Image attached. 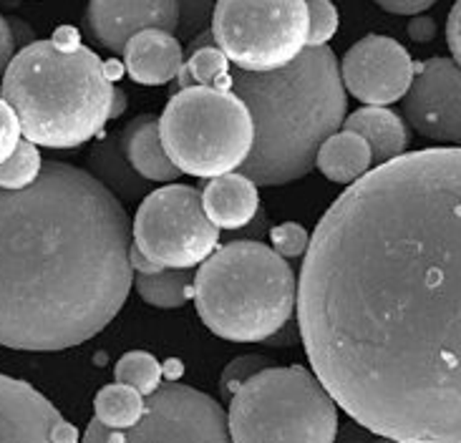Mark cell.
<instances>
[{"instance_id": "30", "label": "cell", "mask_w": 461, "mask_h": 443, "mask_svg": "<svg viewBox=\"0 0 461 443\" xmlns=\"http://www.w3.org/2000/svg\"><path fill=\"white\" fill-rule=\"evenodd\" d=\"M21 136H23V131H21V122L15 116V111L0 99V164L8 159L18 149V144L23 141Z\"/></svg>"}, {"instance_id": "18", "label": "cell", "mask_w": 461, "mask_h": 443, "mask_svg": "<svg viewBox=\"0 0 461 443\" xmlns=\"http://www.w3.org/2000/svg\"><path fill=\"white\" fill-rule=\"evenodd\" d=\"M343 129L363 136L371 149V157L378 164L399 159L409 147L406 123L401 122L399 113L388 111L386 106H363V109L353 111L343 122Z\"/></svg>"}, {"instance_id": "3", "label": "cell", "mask_w": 461, "mask_h": 443, "mask_svg": "<svg viewBox=\"0 0 461 443\" xmlns=\"http://www.w3.org/2000/svg\"><path fill=\"white\" fill-rule=\"evenodd\" d=\"M232 91L255 123V141L242 164L255 185H290L311 174L318 149L346 122V88L328 46L305 49L285 68L267 74L235 68Z\"/></svg>"}, {"instance_id": "2", "label": "cell", "mask_w": 461, "mask_h": 443, "mask_svg": "<svg viewBox=\"0 0 461 443\" xmlns=\"http://www.w3.org/2000/svg\"><path fill=\"white\" fill-rule=\"evenodd\" d=\"M129 249L122 202L78 167L0 189V345L50 353L99 335L134 285Z\"/></svg>"}, {"instance_id": "33", "label": "cell", "mask_w": 461, "mask_h": 443, "mask_svg": "<svg viewBox=\"0 0 461 443\" xmlns=\"http://www.w3.org/2000/svg\"><path fill=\"white\" fill-rule=\"evenodd\" d=\"M13 56H15V41H13L11 23H8V18L0 15V78L11 66Z\"/></svg>"}, {"instance_id": "31", "label": "cell", "mask_w": 461, "mask_h": 443, "mask_svg": "<svg viewBox=\"0 0 461 443\" xmlns=\"http://www.w3.org/2000/svg\"><path fill=\"white\" fill-rule=\"evenodd\" d=\"M374 3L393 15H419L431 5H437V0H374Z\"/></svg>"}, {"instance_id": "39", "label": "cell", "mask_w": 461, "mask_h": 443, "mask_svg": "<svg viewBox=\"0 0 461 443\" xmlns=\"http://www.w3.org/2000/svg\"><path fill=\"white\" fill-rule=\"evenodd\" d=\"M129 106V96H126V91L113 86V101H112V119H119L124 109Z\"/></svg>"}, {"instance_id": "13", "label": "cell", "mask_w": 461, "mask_h": 443, "mask_svg": "<svg viewBox=\"0 0 461 443\" xmlns=\"http://www.w3.org/2000/svg\"><path fill=\"white\" fill-rule=\"evenodd\" d=\"M0 443H78V431L31 383L0 373Z\"/></svg>"}, {"instance_id": "11", "label": "cell", "mask_w": 461, "mask_h": 443, "mask_svg": "<svg viewBox=\"0 0 461 443\" xmlns=\"http://www.w3.org/2000/svg\"><path fill=\"white\" fill-rule=\"evenodd\" d=\"M416 66L409 50L388 36H366L340 63L343 88L368 106H391L406 96Z\"/></svg>"}, {"instance_id": "17", "label": "cell", "mask_w": 461, "mask_h": 443, "mask_svg": "<svg viewBox=\"0 0 461 443\" xmlns=\"http://www.w3.org/2000/svg\"><path fill=\"white\" fill-rule=\"evenodd\" d=\"M119 139L126 161L144 182H175L182 174L164 151L157 116H139L119 134Z\"/></svg>"}, {"instance_id": "21", "label": "cell", "mask_w": 461, "mask_h": 443, "mask_svg": "<svg viewBox=\"0 0 461 443\" xmlns=\"http://www.w3.org/2000/svg\"><path fill=\"white\" fill-rule=\"evenodd\" d=\"M176 91L189 86L210 88H232V71L225 53L217 46H202L187 53V63L176 74ZM175 91V94H176Z\"/></svg>"}, {"instance_id": "14", "label": "cell", "mask_w": 461, "mask_h": 443, "mask_svg": "<svg viewBox=\"0 0 461 443\" xmlns=\"http://www.w3.org/2000/svg\"><path fill=\"white\" fill-rule=\"evenodd\" d=\"M176 13V0H88L86 23L104 49L122 53L147 28L175 33Z\"/></svg>"}, {"instance_id": "23", "label": "cell", "mask_w": 461, "mask_h": 443, "mask_svg": "<svg viewBox=\"0 0 461 443\" xmlns=\"http://www.w3.org/2000/svg\"><path fill=\"white\" fill-rule=\"evenodd\" d=\"M134 287L141 300H147L154 308L175 310L182 308L194 295V277L189 270H162L154 275L137 272Z\"/></svg>"}, {"instance_id": "8", "label": "cell", "mask_w": 461, "mask_h": 443, "mask_svg": "<svg viewBox=\"0 0 461 443\" xmlns=\"http://www.w3.org/2000/svg\"><path fill=\"white\" fill-rule=\"evenodd\" d=\"M212 36L240 71H277L308 49V5L305 0H214Z\"/></svg>"}, {"instance_id": "19", "label": "cell", "mask_w": 461, "mask_h": 443, "mask_svg": "<svg viewBox=\"0 0 461 443\" xmlns=\"http://www.w3.org/2000/svg\"><path fill=\"white\" fill-rule=\"evenodd\" d=\"M371 164H374V157L366 139L346 129L328 136L315 157V167L323 172V176L336 185L348 186L371 172Z\"/></svg>"}, {"instance_id": "38", "label": "cell", "mask_w": 461, "mask_h": 443, "mask_svg": "<svg viewBox=\"0 0 461 443\" xmlns=\"http://www.w3.org/2000/svg\"><path fill=\"white\" fill-rule=\"evenodd\" d=\"M11 23V33H13V41H15V46H31L33 41H36V36H33V31L28 28V25H23L21 21H8Z\"/></svg>"}, {"instance_id": "29", "label": "cell", "mask_w": 461, "mask_h": 443, "mask_svg": "<svg viewBox=\"0 0 461 443\" xmlns=\"http://www.w3.org/2000/svg\"><path fill=\"white\" fill-rule=\"evenodd\" d=\"M270 242H273L275 252L283 259L300 258L308 252L311 245V234L305 227H300L295 222H285V224H277L270 230Z\"/></svg>"}, {"instance_id": "16", "label": "cell", "mask_w": 461, "mask_h": 443, "mask_svg": "<svg viewBox=\"0 0 461 443\" xmlns=\"http://www.w3.org/2000/svg\"><path fill=\"white\" fill-rule=\"evenodd\" d=\"M204 214L217 230H242L260 212L258 185L245 174H222L200 192Z\"/></svg>"}, {"instance_id": "9", "label": "cell", "mask_w": 461, "mask_h": 443, "mask_svg": "<svg viewBox=\"0 0 461 443\" xmlns=\"http://www.w3.org/2000/svg\"><path fill=\"white\" fill-rule=\"evenodd\" d=\"M134 247L162 270H192L220 242L194 186L169 185L151 192L134 217Z\"/></svg>"}, {"instance_id": "6", "label": "cell", "mask_w": 461, "mask_h": 443, "mask_svg": "<svg viewBox=\"0 0 461 443\" xmlns=\"http://www.w3.org/2000/svg\"><path fill=\"white\" fill-rule=\"evenodd\" d=\"M232 443H333L336 401L303 366L265 368L230 401Z\"/></svg>"}, {"instance_id": "4", "label": "cell", "mask_w": 461, "mask_h": 443, "mask_svg": "<svg viewBox=\"0 0 461 443\" xmlns=\"http://www.w3.org/2000/svg\"><path fill=\"white\" fill-rule=\"evenodd\" d=\"M5 101L28 141L46 149H76L112 122L113 78L76 31L61 28L13 56L0 81Z\"/></svg>"}, {"instance_id": "7", "label": "cell", "mask_w": 461, "mask_h": 443, "mask_svg": "<svg viewBox=\"0 0 461 443\" xmlns=\"http://www.w3.org/2000/svg\"><path fill=\"white\" fill-rule=\"evenodd\" d=\"M164 151L182 174L222 176L240 169L255 141V123L232 88L176 91L159 119Z\"/></svg>"}, {"instance_id": "26", "label": "cell", "mask_w": 461, "mask_h": 443, "mask_svg": "<svg viewBox=\"0 0 461 443\" xmlns=\"http://www.w3.org/2000/svg\"><path fill=\"white\" fill-rule=\"evenodd\" d=\"M176 36L179 41H194L202 33L212 31L214 0H176Z\"/></svg>"}, {"instance_id": "10", "label": "cell", "mask_w": 461, "mask_h": 443, "mask_svg": "<svg viewBox=\"0 0 461 443\" xmlns=\"http://www.w3.org/2000/svg\"><path fill=\"white\" fill-rule=\"evenodd\" d=\"M81 443H232L222 406L185 383H162L131 429H106L94 419Z\"/></svg>"}, {"instance_id": "36", "label": "cell", "mask_w": 461, "mask_h": 443, "mask_svg": "<svg viewBox=\"0 0 461 443\" xmlns=\"http://www.w3.org/2000/svg\"><path fill=\"white\" fill-rule=\"evenodd\" d=\"M300 340V328H298V322H285L280 330L275 332V335H270L265 343L267 345H273V348H283V345H295Z\"/></svg>"}, {"instance_id": "5", "label": "cell", "mask_w": 461, "mask_h": 443, "mask_svg": "<svg viewBox=\"0 0 461 443\" xmlns=\"http://www.w3.org/2000/svg\"><path fill=\"white\" fill-rule=\"evenodd\" d=\"M192 297L214 335L232 343H265L293 321L298 280L275 249L237 240L202 262Z\"/></svg>"}, {"instance_id": "37", "label": "cell", "mask_w": 461, "mask_h": 443, "mask_svg": "<svg viewBox=\"0 0 461 443\" xmlns=\"http://www.w3.org/2000/svg\"><path fill=\"white\" fill-rule=\"evenodd\" d=\"M129 262H131V270H137L139 275H154V272H162L159 265L149 262V259L144 258L134 245H131V249H129Z\"/></svg>"}, {"instance_id": "25", "label": "cell", "mask_w": 461, "mask_h": 443, "mask_svg": "<svg viewBox=\"0 0 461 443\" xmlns=\"http://www.w3.org/2000/svg\"><path fill=\"white\" fill-rule=\"evenodd\" d=\"M43 172V159L33 141H21L8 159L0 164V189L21 192L36 182Z\"/></svg>"}, {"instance_id": "34", "label": "cell", "mask_w": 461, "mask_h": 443, "mask_svg": "<svg viewBox=\"0 0 461 443\" xmlns=\"http://www.w3.org/2000/svg\"><path fill=\"white\" fill-rule=\"evenodd\" d=\"M434 36H437V23L431 18L419 15L409 23V38L416 43H429V41H434Z\"/></svg>"}, {"instance_id": "32", "label": "cell", "mask_w": 461, "mask_h": 443, "mask_svg": "<svg viewBox=\"0 0 461 443\" xmlns=\"http://www.w3.org/2000/svg\"><path fill=\"white\" fill-rule=\"evenodd\" d=\"M447 43H449L454 63L461 66V0L454 3V8L449 13V21H447Z\"/></svg>"}, {"instance_id": "12", "label": "cell", "mask_w": 461, "mask_h": 443, "mask_svg": "<svg viewBox=\"0 0 461 443\" xmlns=\"http://www.w3.org/2000/svg\"><path fill=\"white\" fill-rule=\"evenodd\" d=\"M403 111L426 139L461 141V66L449 59L421 63L403 96Z\"/></svg>"}, {"instance_id": "27", "label": "cell", "mask_w": 461, "mask_h": 443, "mask_svg": "<svg viewBox=\"0 0 461 443\" xmlns=\"http://www.w3.org/2000/svg\"><path fill=\"white\" fill-rule=\"evenodd\" d=\"M308 5V49L328 46L338 31V8L330 0H305Z\"/></svg>"}, {"instance_id": "24", "label": "cell", "mask_w": 461, "mask_h": 443, "mask_svg": "<svg viewBox=\"0 0 461 443\" xmlns=\"http://www.w3.org/2000/svg\"><path fill=\"white\" fill-rule=\"evenodd\" d=\"M113 375H116V383H124V385L134 388L147 398L162 385L164 368L162 363L147 350H131L116 363Z\"/></svg>"}, {"instance_id": "28", "label": "cell", "mask_w": 461, "mask_h": 443, "mask_svg": "<svg viewBox=\"0 0 461 443\" xmlns=\"http://www.w3.org/2000/svg\"><path fill=\"white\" fill-rule=\"evenodd\" d=\"M270 363L273 360H267L265 356H242L235 357L225 370H222V378H220V395H222V401H232V395L237 393V388L242 385L245 381H249L252 375H258L260 370L270 368Z\"/></svg>"}, {"instance_id": "1", "label": "cell", "mask_w": 461, "mask_h": 443, "mask_svg": "<svg viewBox=\"0 0 461 443\" xmlns=\"http://www.w3.org/2000/svg\"><path fill=\"white\" fill-rule=\"evenodd\" d=\"M295 308L315 378L358 426L461 443V149L353 182L312 232Z\"/></svg>"}, {"instance_id": "35", "label": "cell", "mask_w": 461, "mask_h": 443, "mask_svg": "<svg viewBox=\"0 0 461 443\" xmlns=\"http://www.w3.org/2000/svg\"><path fill=\"white\" fill-rule=\"evenodd\" d=\"M374 441V433L368 429H363L358 423H346L343 429H338L336 441L333 443H371Z\"/></svg>"}, {"instance_id": "22", "label": "cell", "mask_w": 461, "mask_h": 443, "mask_svg": "<svg viewBox=\"0 0 461 443\" xmlns=\"http://www.w3.org/2000/svg\"><path fill=\"white\" fill-rule=\"evenodd\" d=\"M94 411H96V420L104 423L106 429L124 431V429H131L144 416L147 398L124 383H113V385H106L96 393Z\"/></svg>"}, {"instance_id": "20", "label": "cell", "mask_w": 461, "mask_h": 443, "mask_svg": "<svg viewBox=\"0 0 461 443\" xmlns=\"http://www.w3.org/2000/svg\"><path fill=\"white\" fill-rule=\"evenodd\" d=\"M91 172H94V176L99 179L101 185L112 192L113 197L122 194V197L134 199L147 186V182L126 161L119 134L101 139L99 144L91 149Z\"/></svg>"}, {"instance_id": "15", "label": "cell", "mask_w": 461, "mask_h": 443, "mask_svg": "<svg viewBox=\"0 0 461 443\" xmlns=\"http://www.w3.org/2000/svg\"><path fill=\"white\" fill-rule=\"evenodd\" d=\"M124 68L139 86H167L185 66V49L175 33L147 28L126 43Z\"/></svg>"}, {"instance_id": "40", "label": "cell", "mask_w": 461, "mask_h": 443, "mask_svg": "<svg viewBox=\"0 0 461 443\" xmlns=\"http://www.w3.org/2000/svg\"><path fill=\"white\" fill-rule=\"evenodd\" d=\"M371 443H401V441H393V438H384V436H381V438H374Z\"/></svg>"}]
</instances>
